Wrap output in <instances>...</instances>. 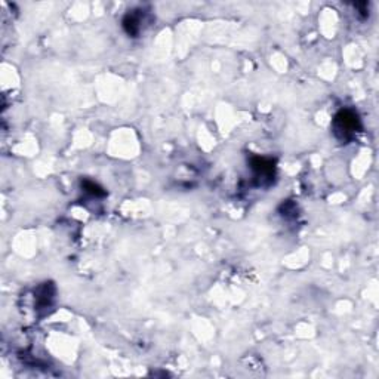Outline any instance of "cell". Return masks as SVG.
<instances>
[{"mask_svg":"<svg viewBox=\"0 0 379 379\" xmlns=\"http://www.w3.org/2000/svg\"><path fill=\"white\" fill-rule=\"evenodd\" d=\"M360 128V119L351 110H341L333 119V132L342 141L350 140Z\"/></svg>","mask_w":379,"mask_h":379,"instance_id":"1","label":"cell"},{"mask_svg":"<svg viewBox=\"0 0 379 379\" xmlns=\"http://www.w3.org/2000/svg\"><path fill=\"white\" fill-rule=\"evenodd\" d=\"M252 168L262 177H268L274 171V163L271 160H267L262 157H255V159H252Z\"/></svg>","mask_w":379,"mask_h":379,"instance_id":"2","label":"cell"},{"mask_svg":"<svg viewBox=\"0 0 379 379\" xmlns=\"http://www.w3.org/2000/svg\"><path fill=\"white\" fill-rule=\"evenodd\" d=\"M123 27L129 36L137 37V34L140 33V18L135 16L134 13L126 15V18L123 19Z\"/></svg>","mask_w":379,"mask_h":379,"instance_id":"3","label":"cell"},{"mask_svg":"<svg viewBox=\"0 0 379 379\" xmlns=\"http://www.w3.org/2000/svg\"><path fill=\"white\" fill-rule=\"evenodd\" d=\"M82 187L86 190L88 192L94 194V195H104V194H105L104 190L101 189L99 186H96L95 183H92V181H83V183H82Z\"/></svg>","mask_w":379,"mask_h":379,"instance_id":"4","label":"cell"}]
</instances>
